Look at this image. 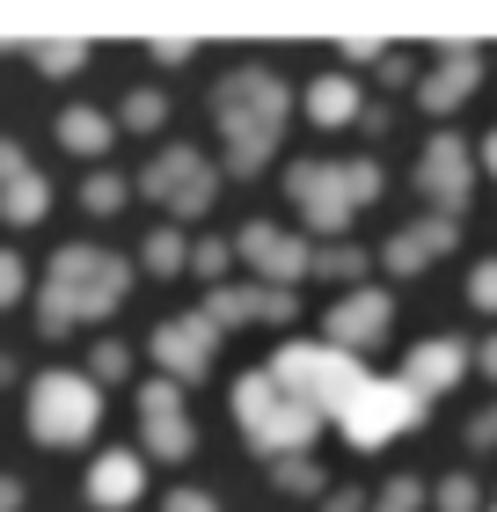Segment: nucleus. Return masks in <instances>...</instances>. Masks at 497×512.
Wrapping results in <instances>:
<instances>
[{"instance_id": "5", "label": "nucleus", "mask_w": 497, "mask_h": 512, "mask_svg": "<svg viewBox=\"0 0 497 512\" xmlns=\"http://www.w3.org/2000/svg\"><path fill=\"white\" fill-rule=\"evenodd\" d=\"M22 176H30V161H22L15 147H0V191H8V183H22Z\"/></svg>"}, {"instance_id": "6", "label": "nucleus", "mask_w": 497, "mask_h": 512, "mask_svg": "<svg viewBox=\"0 0 497 512\" xmlns=\"http://www.w3.org/2000/svg\"><path fill=\"white\" fill-rule=\"evenodd\" d=\"M15 286H22V264H15V256H0V300H15Z\"/></svg>"}, {"instance_id": "1", "label": "nucleus", "mask_w": 497, "mask_h": 512, "mask_svg": "<svg viewBox=\"0 0 497 512\" xmlns=\"http://www.w3.org/2000/svg\"><path fill=\"white\" fill-rule=\"evenodd\" d=\"M30 425H37V439H81L96 425V395H88L74 374H52L30 395Z\"/></svg>"}, {"instance_id": "4", "label": "nucleus", "mask_w": 497, "mask_h": 512, "mask_svg": "<svg viewBox=\"0 0 497 512\" xmlns=\"http://www.w3.org/2000/svg\"><path fill=\"white\" fill-rule=\"evenodd\" d=\"M103 139V125L88 118V110H74V118H66V147H96Z\"/></svg>"}, {"instance_id": "2", "label": "nucleus", "mask_w": 497, "mask_h": 512, "mask_svg": "<svg viewBox=\"0 0 497 512\" xmlns=\"http://www.w3.org/2000/svg\"><path fill=\"white\" fill-rule=\"evenodd\" d=\"M0 213H8V220H37V213H44V183H37V176L8 183V191H0Z\"/></svg>"}, {"instance_id": "3", "label": "nucleus", "mask_w": 497, "mask_h": 512, "mask_svg": "<svg viewBox=\"0 0 497 512\" xmlns=\"http://www.w3.org/2000/svg\"><path fill=\"white\" fill-rule=\"evenodd\" d=\"M132 491V461H103V476H96V498H125Z\"/></svg>"}, {"instance_id": "7", "label": "nucleus", "mask_w": 497, "mask_h": 512, "mask_svg": "<svg viewBox=\"0 0 497 512\" xmlns=\"http://www.w3.org/2000/svg\"><path fill=\"white\" fill-rule=\"evenodd\" d=\"M0 512H15V483H0Z\"/></svg>"}]
</instances>
